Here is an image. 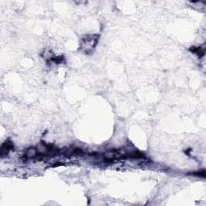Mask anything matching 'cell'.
<instances>
[{"label":"cell","instance_id":"6da1fadb","mask_svg":"<svg viewBox=\"0 0 206 206\" xmlns=\"http://www.w3.org/2000/svg\"><path fill=\"white\" fill-rule=\"evenodd\" d=\"M37 149L35 148V147H30L28 150L26 151V153L24 155L26 159H31V158H35L36 157L37 155Z\"/></svg>","mask_w":206,"mask_h":206},{"label":"cell","instance_id":"7a4b0ae2","mask_svg":"<svg viewBox=\"0 0 206 206\" xmlns=\"http://www.w3.org/2000/svg\"><path fill=\"white\" fill-rule=\"evenodd\" d=\"M189 50L192 52H194V53H196V54H198L200 56H202L204 55V49H202L200 47H192Z\"/></svg>","mask_w":206,"mask_h":206},{"label":"cell","instance_id":"3957f363","mask_svg":"<svg viewBox=\"0 0 206 206\" xmlns=\"http://www.w3.org/2000/svg\"><path fill=\"white\" fill-rule=\"evenodd\" d=\"M205 171L204 170H202V171H200V172H192V175H193V176H201V177H205Z\"/></svg>","mask_w":206,"mask_h":206},{"label":"cell","instance_id":"277c9868","mask_svg":"<svg viewBox=\"0 0 206 206\" xmlns=\"http://www.w3.org/2000/svg\"><path fill=\"white\" fill-rule=\"evenodd\" d=\"M52 60L56 62V63H60V62L63 60V57H62V56H60V57H55V58H52Z\"/></svg>","mask_w":206,"mask_h":206}]
</instances>
